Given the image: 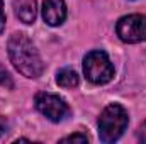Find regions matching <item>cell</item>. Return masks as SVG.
Returning <instances> with one entry per match:
<instances>
[{
	"instance_id": "12",
	"label": "cell",
	"mask_w": 146,
	"mask_h": 144,
	"mask_svg": "<svg viewBox=\"0 0 146 144\" xmlns=\"http://www.w3.org/2000/svg\"><path fill=\"white\" fill-rule=\"evenodd\" d=\"M138 137H139L141 143H146V122L139 127V131H138Z\"/></svg>"
},
{
	"instance_id": "11",
	"label": "cell",
	"mask_w": 146,
	"mask_h": 144,
	"mask_svg": "<svg viewBox=\"0 0 146 144\" xmlns=\"http://www.w3.org/2000/svg\"><path fill=\"white\" fill-rule=\"evenodd\" d=\"M5 29V14H3V2L0 0V34Z\"/></svg>"
},
{
	"instance_id": "4",
	"label": "cell",
	"mask_w": 146,
	"mask_h": 144,
	"mask_svg": "<svg viewBox=\"0 0 146 144\" xmlns=\"http://www.w3.org/2000/svg\"><path fill=\"white\" fill-rule=\"evenodd\" d=\"M115 32L121 41L129 42V44L146 41V15L131 14V15L121 17L117 20Z\"/></svg>"
},
{
	"instance_id": "5",
	"label": "cell",
	"mask_w": 146,
	"mask_h": 144,
	"mask_svg": "<svg viewBox=\"0 0 146 144\" xmlns=\"http://www.w3.org/2000/svg\"><path fill=\"white\" fill-rule=\"evenodd\" d=\"M36 108L51 122H61L70 114V108L63 98L46 92H41L36 95Z\"/></svg>"
},
{
	"instance_id": "2",
	"label": "cell",
	"mask_w": 146,
	"mask_h": 144,
	"mask_svg": "<svg viewBox=\"0 0 146 144\" xmlns=\"http://www.w3.org/2000/svg\"><path fill=\"white\" fill-rule=\"evenodd\" d=\"M129 117L127 112L119 104H110L102 110L99 117V137L102 143H114L117 141L126 127H127Z\"/></svg>"
},
{
	"instance_id": "9",
	"label": "cell",
	"mask_w": 146,
	"mask_h": 144,
	"mask_svg": "<svg viewBox=\"0 0 146 144\" xmlns=\"http://www.w3.org/2000/svg\"><path fill=\"white\" fill-rule=\"evenodd\" d=\"M0 85L2 87H7V88H14V81H12L10 73L7 71L2 65H0Z\"/></svg>"
},
{
	"instance_id": "7",
	"label": "cell",
	"mask_w": 146,
	"mask_h": 144,
	"mask_svg": "<svg viewBox=\"0 0 146 144\" xmlns=\"http://www.w3.org/2000/svg\"><path fill=\"white\" fill-rule=\"evenodd\" d=\"M14 10H15V15L24 24H33L36 20V0H14Z\"/></svg>"
},
{
	"instance_id": "6",
	"label": "cell",
	"mask_w": 146,
	"mask_h": 144,
	"mask_svg": "<svg viewBox=\"0 0 146 144\" xmlns=\"http://www.w3.org/2000/svg\"><path fill=\"white\" fill-rule=\"evenodd\" d=\"M42 19L48 26H61L66 19L65 0H44L42 2Z\"/></svg>"
},
{
	"instance_id": "13",
	"label": "cell",
	"mask_w": 146,
	"mask_h": 144,
	"mask_svg": "<svg viewBox=\"0 0 146 144\" xmlns=\"http://www.w3.org/2000/svg\"><path fill=\"white\" fill-rule=\"evenodd\" d=\"M5 131H7V120H5L3 117H0V136H2Z\"/></svg>"
},
{
	"instance_id": "3",
	"label": "cell",
	"mask_w": 146,
	"mask_h": 144,
	"mask_svg": "<svg viewBox=\"0 0 146 144\" xmlns=\"http://www.w3.org/2000/svg\"><path fill=\"white\" fill-rule=\"evenodd\" d=\"M83 71L88 81L95 83V85H106L109 83L114 76V66L110 63L109 56L97 49V51H90L85 59H83Z\"/></svg>"
},
{
	"instance_id": "8",
	"label": "cell",
	"mask_w": 146,
	"mask_h": 144,
	"mask_svg": "<svg viewBox=\"0 0 146 144\" xmlns=\"http://www.w3.org/2000/svg\"><path fill=\"white\" fill-rule=\"evenodd\" d=\"M78 81H80V78H78L76 71L72 68H63L56 75V83L63 88H73L78 85Z\"/></svg>"
},
{
	"instance_id": "1",
	"label": "cell",
	"mask_w": 146,
	"mask_h": 144,
	"mask_svg": "<svg viewBox=\"0 0 146 144\" xmlns=\"http://www.w3.org/2000/svg\"><path fill=\"white\" fill-rule=\"evenodd\" d=\"M9 58L15 70L27 78H39L44 70L42 59L31 39L21 32H15L9 39Z\"/></svg>"
},
{
	"instance_id": "10",
	"label": "cell",
	"mask_w": 146,
	"mask_h": 144,
	"mask_svg": "<svg viewBox=\"0 0 146 144\" xmlns=\"http://www.w3.org/2000/svg\"><path fill=\"white\" fill-rule=\"evenodd\" d=\"M61 143H88V137L85 134H72L68 137H63Z\"/></svg>"
}]
</instances>
